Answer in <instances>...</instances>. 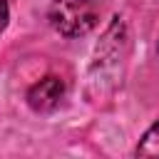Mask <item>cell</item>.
<instances>
[{
    "mask_svg": "<svg viewBox=\"0 0 159 159\" xmlns=\"http://www.w3.org/2000/svg\"><path fill=\"white\" fill-rule=\"evenodd\" d=\"M50 25L65 37H84L97 27L99 10L92 0H52L47 10Z\"/></svg>",
    "mask_w": 159,
    "mask_h": 159,
    "instance_id": "1",
    "label": "cell"
},
{
    "mask_svg": "<svg viewBox=\"0 0 159 159\" xmlns=\"http://www.w3.org/2000/svg\"><path fill=\"white\" fill-rule=\"evenodd\" d=\"M137 157H159V122H154L139 139Z\"/></svg>",
    "mask_w": 159,
    "mask_h": 159,
    "instance_id": "3",
    "label": "cell"
},
{
    "mask_svg": "<svg viewBox=\"0 0 159 159\" xmlns=\"http://www.w3.org/2000/svg\"><path fill=\"white\" fill-rule=\"evenodd\" d=\"M62 99H65V82L57 75H47L27 89V104L32 112H40V114L55 112L62 104Z\"/></svg>",
    "mask_w": 159,
    "mask_h": 159,
    "instance_id": "2",
    "label": "cell"
},
{
    "mask_svg": "<svg viewBox=\"0 0 159 159\" xmlns=\"http://www.w3.org/2000/svg\"><path fill=\"white\" fill-rule=\"evenodd\" d=\"M7 20H10V7H7V2H5V0H0V32L5 30Z\"/></svg>",
    "mask_w": 159,
    "mask_h": 159,
    "instance_id": "4",
    "label": "cell"
}]
</instances>
